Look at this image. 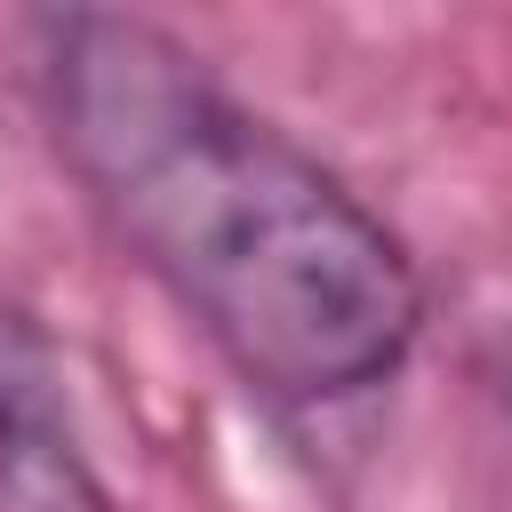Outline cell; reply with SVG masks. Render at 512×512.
<instances>
[{"label":"cell","mask_w":512,"mask_h":512,"mask_svg":"<svg viewBox=\"0 0 512 512\" xmlns=\"http://www.w3.org/2000/svg\"><path fill=\"white\" fill-rule=\"evenodd\" d=\"M48 96L104 224L256 392L320 408L408 360L424 328L408 248L168 32L64 16Z\"/></svg>","instance_id":"obj_1"},{"label":"cell","mask_w":512,"mask_h":512,"mask_svg":"<svg viewBox=\"0 0 512 512\" xmlns=\"http://www.w3.org/2000/svg\"><path fill=\"white\" fill-rule=\"evenodd\" d=\"M0 512H104L64 416L56 352L16 312H0Z\"/></svg>","instance_id":"obj_2"}]
</instances>
